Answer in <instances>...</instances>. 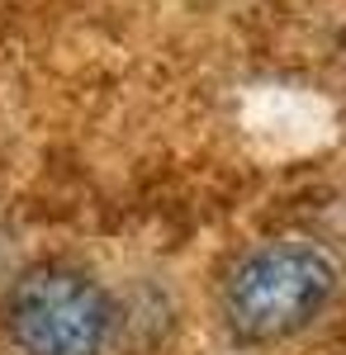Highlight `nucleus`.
<instances>
[{
  "instance_id": "f257e3e1",
  "label": "nucleus",
  "mask_w": 346,
  "mask_h": 355,
  "mask_svg": "<svg viewBox=\"0 0 346 355\" xmlns=\"http://www.w3.org/2000/svg\"><path fill=\"white\" fill-rule=\"evenodd\" d=\"M342 294V261L313 237H270L242 251L218 284V318L242 346L308 331Z\"/></svg>"
},
{
  "instance_id": "f03ea898",
  "label": "nucleus",
  "mask_w": 346,
  "mask_h": 355,
  "mask_svg": "<svg viewBox=\"0 0 346 355\" xmlns=\"http://www.w3.org/2000/svg\"><path fill=\"white\" fill-rule=\"evenodd\" d=\"M0 327L19 355H105L119 308L90 270L72 261H38L5 289Z\"/></svg>"
}]
</instances>
